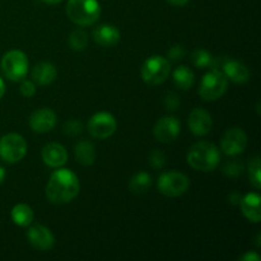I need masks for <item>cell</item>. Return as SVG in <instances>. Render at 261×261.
I'll use <instances>...</instances> for the list:
<instances>
[{"mask_svg":"<svg viewBox=\"0 0 261 261\" xmlns=\"http://www.w3.org/2000/svg\"><path fill=\"white\" fill-rule=\"evenodd\" d=\"M27 239L33 247L41 250V251H47V250L53 249L54 244H55L54 234L51 233L47 227L42 226V224H36V226L31 227L27 231Z\"/></svg>","mask_w":261,"mask_h":261,"instance_id":"14","label":"cell"},{"mask_svg":"<svg viewBox=\"0 0 261 261\" xmlns=\"http://www.w3.org/2000/svg\"><path fill=\"white\" fill-rule=\"evenodd\" d=\"M19 91H20V93H22V96L30 98V97L35 96L36 84L31 81H23L22 84H20V87H19Z\"/></svg>","mask_w":261,"mask_h":261,"instance_id":"32","label":"cell"},{"mask_svg":"<svg viewBox=\"0 0 261 261\" xmlns=\"http://www.w3.org/2000/svg\"><path fill=\"white\" fill-rule=\"evenodd\" d=\"M167 3H170L173 7H184L189 3V0H166Z\"/></svg>","mask_w":261,"mask_h":261,"instance_id":"34","label":"cell"},{"mask_svg":"<svg viewBox=\"0 0 261 261\" xmlns=\"http://www.w3.org/2000/svg\"><path fill=\"white\" fill-rule=\"evenodd\" d=\"M240 260L242 261H260V256L256 254V252H246L245 255H242L241 257H240Z\"/></svg>","mask_w":261,"mask_h":261,"instance_id":"33","label":"cell"},{"mask_svg":"<svg viewBox=\"0 0 261 261\" xmlns=\"http://www.w3.org/2000/svg\"><path fill=\"white\" fill-rule=\"evenodd\" d=\"M41 2H43V3H45V4L54 5V4H59V3L63 2V0H41Z\"/></svg>","mask_w":261,"mask_h":261,"instance_id":"37","label":"cell"},{"mask_svg":"<svg viewBox=\"0 0 261 261\" xmlns=\"http://www.w3.org/2000/svg\"><path fill=\"white\" fill-rule=\"evenodd\" d=\"M242 170H244V165L240 163L239 161H231L223 167V172L228 177H237L242 172Z\"/></svg>","mask_w":261,"mask_h":261,"instance_id":"28","label":"cell"},{"mask_svg":"<svg viewBox=\"0 0 261 261\" xmlns=\"http://www.w3.org/2000/svg\"><path fill=\"white\" fill-rule=\"evenodd\" d=\"M28 58L23 51L10 50L4 54L0 63L3 74L12 82H19L24 79L28 73Z\"/></svg>","mask_w":261,"mask_h":261,"instance_id":"5","label":"cell"},{"mask_svg":"<svg viewBox=\"0 0 261 261\" xmlns=\"http://www.w3.org/2000/svg\"><path fill=\"white\" fill-rule=\"evenodd\" d=\"M228 199H229V203L232 204H240V201H241V196L236 193L231 194V195L228 196Z\"/></svg>","mask_w":261,"mask_h":261,"instance_id":"35","label":"cell"},{"mask_svg":"<svg viewBox=\"0 0 261 261\" xmlns=\"http://www.w3.org/2000/svg\"><path fill=\"white\" fill-rule=\"evenodd\" d=\"M69 45L74 51L86 50L88 45V35L83 30H75L69 36Z\"/></svg>","mask_w":261,"mask_h":261,"instance_id":"25","label":"cell"},{"mask_svg":"<svg viewBox=\"0 0 261 261\" xmlns=\"http://www.w3.org/2000/svg\"><path fill=\"white\" fill-rule=\"evenodd\" d=\"M149 163L154 168H162L166 165V155L161 150H153L150 153Z\"/></svg>","mask_w":261,"mask_h":261,"instance_id":"29","label":"cell"},{"mask_svg":"<svg viewBox=\"0 0 261 261\" xmlns=\"http://www.w3.org/2000/svg\"><path fill=\"white\" fill-rule=\"evenodd\" d=\"M41 157L45 165L51 168L63 167L68 161V152L65 148L59 143H48L43 147Z\"/></svg>","mask_w":261,"mask_h":261,"instance_id":"15","label":"cell"},{"mask_svg":"<svg viewBox=\"0 0 261 261\" xmlns=\"http://www.w3.org/2000/svg\"><path fill=\"white\" fill-rule=\"evenodd\" d=\"M165 107L166 110H168V111H176V110L178 109V106H180V98H178V96L176 93H167V96L165 97Z\"/></svg>","mask_w":261,"mask_h":261,"instance_id":"30","label":"cell"},{"mask_svg":"<svg viewBox=\"0 0 261 261\" xmlns=\"http://www.w3.org/2000/svg\"><path fill=\"white\" fill-rule=\"evenodd\" d=\"M116 119L111 114H109V112H98V114H94L89 119L87 129H88L89 135L92 138L103 140L112 137L114 133L116 132Z\"/></svg>","mask_w":261,"mask_h":261,"instance_id":"9","label":"cell"},{"mask_svg":"<svg viewBox=\"0 0 261 261\" xmlns=\"http://www.w3.org/2000/svg\"><path fill=\"white\" fill-rule=\"evenodd\" d=\"M219 70L223 71L227 79H231L234 83H246L250 79V70L244 63L237 60H232V59L226 58L223 64H222Z\"/></svg>","mask_w":261,"mask_h":261,"instance_id":"16","label":"cell"},{"mask_svg":"<svg viewBox=\"0 0 261 261\" xmlns=\"http://www.w3.org/2000/svg\"><path fill=\"white\" fill-rule=\"evenodd\" d=\"M173 82H175L176 87L182 91H188L193 87L194 81H195V76H194V73L185 65H181L173 71L172 74Z\"/></svg>","mask_w":261,"mask_h":261,"instance_id":"22","label":"cell"},{"mask_svg":"<svg viewBox=\"0 0 261 261\" xmlns=\"http://www.w3.org/2000/svg\"><path fill=\"white\" fill-rule=\"evenodd\" d=\"M76 162L82 166H91L96 160V149L89 140H81L74 148Z\"/></svg>","mask_w":261,"mask_h":261,"instance_id":"20","label":"cell"},{"mask_svg":"<svg viewBox=\"0 0 261 261\" xmlns=\"http://www.w3.org/2000/svg\"><path fill=\"white\" fill-rule=\"evenodd\" d=\"M171 73V64L163 56H150L149 59L144 61L142 66V74L143 81L149 86H160L166 79L168 78Z\"/></svg>","mask_w":261,"mask_h":261,"instance_id":"6","label":"cell"},{"mask_svg":"<svg viewBox=\"0 0 261 261\" xmlns=\"http://www.w3.org/2000/svg\"><path fill=\"white\" fill-rule=\"evenodd\" d=\"M12 221L19 227H28L33 221V211L27 204H17L12 209Z\"/></svg>","mask_w":261,"mask_h":261,"instance_id":"21","label":"cell"},{"mask_svg":"<svg viewBox=\"0 0 261 261\" xmlns=\"http://www.w3.org/2000/svg\"><path fill=\"white\" fill-rule=\"evenodd\" d=\"M66 15L76 25H92L101 15V7L97 0H69Z\"/></svg>","mask_w":261,"mask_h":261,"instance_id":"3","label":"cell"},{"mask_svg":"<svg viewBox=\"0 0 261 261\" xmlns=\"http://www.w3.org/2000/svg\"><path fill=\"white\" fill-rule=\"evenodd\" d=\"M190 180L186 175L178 171H170L165 172L158 177L157 188L161 194L170 198H176L188 191Z\"/></svg>","mask_w":261,"mask_h":261,"instance_id":"8","label":"cell"},{"mask_svg":"<svg viewBox=\"0 0 261 261\" xmlns=\"http://www.w3.org/2000/svg\"><path fill=\"white\" fill-rule=\"evenodd\" d=\"M4 178H5V170L2 167V166H0V184L4 181Z\"/></svg>","mask_w":261,"mask_h":261,"instance_id":"38","label":"cell"},{"mask_svg":"<svg viewBox=\"0 0 261 261\" xmlns=\"http://www.w3.org/2000/svg\"><path fill=\"white\" fill-rule=\"evenodd\" d=\"M213 59L212 54L206 50H203V48H198L191 55V61L199 69L209 68V66L213 65Z\"/></svg>","mask_w":261,"mask_h":261,"instance_id":"24","label":"cell"},{"mask_svg":"<svg viewBox=\"0 0 261 261\" xmlns=\"http://www.w3.org/2000/svg\"><path fill=\"white\" fill-rule=\"evenodd\" d=\"M56 74H58V71H56L54 64L42 61V63H38L37 65H35L32 70V78L33 82L37 83L38 86H47L55 81Z\"/></svg>","mask_w":261,"mask_h":261,"instance_id":"19","label":"cell"},{"mask_svg":"<svg viewBox=\"0 0 261 261\" xmlns=\"http://www.w3.org/2000/svg\"><path fill=\"white\" fill-rule=\"evenodd\" d=\"M4 93H5V84H4V81L2 79V76H0V99L3 98Z\"/></svg>","mask_w":261,"mask_h":261,"instance_id":"36","label":"cell"},{"mask_svg":"<svg viewBox=\"0 0 261 261\" xmlns=\"http://www.w3.org/2000/svg\"><path fill=\"white\" fill-rule=\"evenodd\" d=\"M27 153V142L22 135L10 133L0 138V158L7 163H17Z\"/></svg>","mask_w":261,"mask_h":261,"instance_id":"7","label":"cell"},{"mask_svg":"<svg viewBox=\"0 0 261 261\" xmlns=\"http://www.w3.org/2000/svg\"><path fill=\"white\" fill-rule=\"evenodd\" d=\"M120 31L112 24H99L93 31L94 42L103 47H111L120 41Z\"/></svg>","mask_w":261,"mask_h":261,"instance_id":"17","label":"cell"},{"mask_svg":"<svg viewBox=\"0 0 261 261\" xmlns=\"http://www.w3.org/2000/svg\"><path fill=\"white\" fill-rule=\"evenodd\" d=\"M228 79L219 69H212L203 76L199 86V94L205 101H216L227 91Z\"/></svg>","mask_w":261,"mask_h":261,"instance_id":"4","label":"cell"},{"mask_svg":"<svg viewBox=\"0 0 261 261\" xmlns=\"http://www.w3.org/2000/svg\"><path fill=\"white\" fill-rule=\"evenodd\" d=\"M181 132V124L175 116H165L158 120L153 129L155 139L161 143H171L178 137Z\"/></svg>","mask_w":261,"mask_h":261,"instance_id":"11","label":"cell"},{"mask_svg":"<svg viewBox=\"0 0 261 261\" xmlns=\"http://www.w3.org/2000/svg\"><path fill=\"white\" fill-rule=\"evenodd\" d=\"M63 132L65 135H70V137H75V135L81 134L83 132V125L78 120H69L64 124Z\"/></svg>","mask_w":261,"mask_h":261,"instance_id":"27","label":"cell"},{"mask_svg":"<svg viewBox=\"0 0 261 261\" xmlns=\"http://www.w3.org/2000/svg\"><path fill=\"white\" fill-rule=\"evenodd\" d=\"M241 211L244 216L252 223H260L261 211H260V195L256 193L246 194L240 201Z\"/></svg>","mask_w":261,"mask_h":261,"instance_id":"18","label":"cell"},{"mask_svg":"<svg viewBox=\"0 0 261 261\" xmlns=\"http://www.w3.org/2000/svg\"><path fill=\"white\" fill-rule=\"evenodd\" d=\"M247 137L240 127H232L223 134L221 139V149L227 155H237L245 150Z\"/></svg>","mask_w":261,"mask_h":261,"instance_id":"10","label":"cell"},{"mask_svg":"<svg viewBox=\"0 0 261 261\" xmlns=\"http://www.w3.org/2000/svg\"><path fill=\"white\" fill-rule=\"evenodd\" d=\"M81 190L79 178L73 171L60 168L53 172L46 186V196L54 204H65L73 200Z\"/></svg>","mask_w":261,"mask_h":261,"instance_id":"1","label":"cell"},{"mask_svg":"<svg viewBox=\"0 0 261 261\" xmlns=\"http://www.w3.org/2000/svg\"><path fill=\"white\" fill-rule=\"evenodd\" d=\"M152 185V177L148 172H138L132 177L129 182V189L133 194H144Z\"/></svg>","mask_w":261,"mask_h":261,"instance_id":"23","label":"cell"},{"mask_svg":"<svg viewBox=\"0 0 261 261\" xmlns=\"http://www.w3.org/2000/svg\"><path fill=\"white\" fill-rule=\"evenodd\" d=\"M188 125L190 132L196 137H204L209 134L213 126L212 115L204 109H194L188 119Z\"/></svg>","mask_w":261,"mask_h":261,"instance_id":"12","label":"cell"},{"mask_svg":"<svg viewBox=\"0 0 261 261\" xmlns=\"http://www.w3.org/2000/svg\"><path fill=\"white\" fill-rule=\"evenodd\" d=\"M167 56H168V59L172 61L181 60V59H184V56H185V48H184V46H181V45L172 46V47L168 50Z\"/></svg>","mask_w":261,"mask_h":261,"instance_id":"31","label":"cell"},{"mask_svg":"<svg viewBox=\"0 0 261 261\" xmlns=\"http://www.w3.org/2000/svg\"><path fill=\"white\" fill-rule=\"evenodd\" d=\"M188 163L196 171L211 172L219 165L221 154L213 143L199 142L194 144L188 152Z\"/></svg>","mask_w":261,"mask_h":261,"instance_id":"2","label":"cell"},{"mask_svg":"<svg viewBox=\"0 0 261 261\" xmlns=\"http://www.w3.org/2000/svg\"><path fill=\"white\" fill-rule=\"evenodd\" d=\"M260 158L255 157L252 158L251 162L249 165V176H250V182L254 186L255 189L261 188V175H260Z\"/></svg>","mask_w":261,"mask_h":261,"instance_id":"26","label":"cell"},{"mask_svg":"<svg viewBox=\"0 0 261 261\" xmlns=\"http://www.w3.org/2000/svg\"><path fill=\"white\" fill-rule=\"evenodd\" d=\"M56 121H58V117H56V114L50 109H46V107H42V109H38L33 112L30 116V127L35 133H40V134H43V133H48L55 127Z\"/></svg>","mask_w":261,"mask_h":261,"instance_id":"13","label":"cell"}]
</instances>
